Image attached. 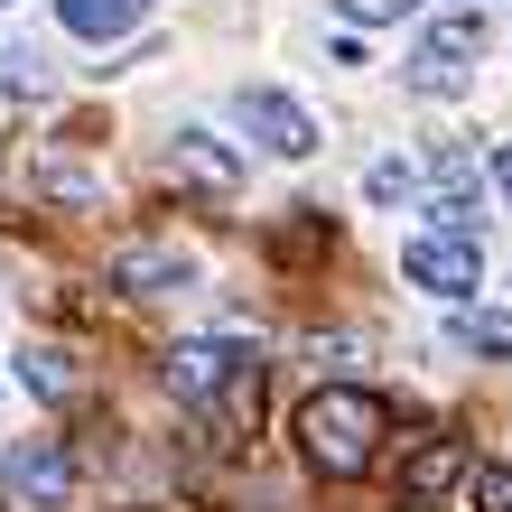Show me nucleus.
I'll return each mask as SVG.
<instances>
[{"label":"nucleus","instance_id":"nucleus-16","mask_svg":"<svg viewBox=\"0 0 512 512\" xmlns=\"http://www.w3.org/2000/svg\"><path fill=\"white\" fill-rule=\"evenodd\" d=\"M336 10H345L354 28H382V19H401V10H410V0H336Z\"/></svg>","mask_w":512,"mask_h":512},{"label":"nucleus","instance_id":"nucleus-13","mask_svg":"<svg viewBox=\"0 0 512 512\" xmlns=\"http://www.w3.org/2000/svg\"><path fill=\"white\" fill-rule=\"evenodd\" d=\"M0 94H47V56L38 47H0Z\"/></svg>","mask_w":512,"mask_h":512},{"label":"nucleus","instance_id":"nucleus-9","mask_svg":"<svg viewBox=\"0 0 512 512\" xmlns=\"http://www.w3.org/2000/svg\"><path fill=\"white\" fill-rule=\"evenodd\" d=\"M457 475H475V447H466V438H429V447L401 466V494H410V503H438Z\"/></svg>","mask_w":512,"mask_h":512},{"label":"nucleus","instance_id":"nucleus-1","mask_svg":"<svg viewBox=\"0 0 512 512\" xmlns=\"http://www.w3.org/2000/svg\"><path fill=\"white\" fill-rule=\"evenodd\" d=\"M168 391L187 410H205V429L215 438H252L261 429V354L224 345V336H196L168 354Z\"/></svg>","mask_w":512,"mask_h":512},{"label":"nucleus","instance_id":"nucleus-15","mask_svg":"<svg viewBox=\"0 0 512 512\" xmlns=\"http://www.w3.org/2000/svg\"><path fill=\"white\" fill-rule=\"evenodd\" d=\"M475 512H512V466H475Z\"/></svg>","mask_w":512,"mask_h":512},{"label":"nucleus","instance_id":"nucleus-6","mask_svg":"<svg viewBox=\"0 0 512 512\" xmlns=\"http://www.w3.org/2000/svg\"><path fill=\"white\" fill-rule=\"evenodd\" d=\"M103 280L122 289V298H168V289L196 280V252H187V243H131V252H112Z\"/></svg>","mask_w":512,"mask_h":512},{"label":"nucleus","instance_id":"nucleus-11","mask_svg":"<svg viewBox=\"0 0 512 512\" xmlns=\"http://www.w3.org/2000/svg\"><path fill=\"white\" fill-rule=\"evenodd\" d=\"M457 345L503 354V364H512V317H503V308H457Z\"/></svg>","mask_w":512,"mask_h":512},{"label":"nucleus","instance_id":"nucleus-3","mask_svg":"<svg viewBox=\"0 0 512 512\" xmlns=\"http://www.w3.org/2000/svg\"><path fill=\"white\" fill-rule=\"evenodd\" d=\"M0 494H10L19 512H66V503H75V457H66V438H19L10 457H0Z\"/></svg>","mask_w":512,"mask_h":512},{"label":"nucleus","instance_id":"nucleus-7","mask_svg":"<svg viewBox=\"0 0 512 512\" xmlns=\"http://www.w3.org/2000/svg\"><path fill=\"white\" fill-rule=\"evenodd\" d=\"M401 270L419 289H438V298H466L475 280H485V261H475V243H457V233H419V243L401 252Z\"/></svg>","mask_w":512,"mask_h":512},{"label":"nucleus","instance_id":"nucleus-17","mask_svg":"<svg viewBox=\"0 0 512 512\" xmlns=\"http://www.w3.org/2000/svg\"><path fill=\"white\" fill-rule=\"evenodd\" d=\"M494 187H503V196H512V149H503V159H494Z\"/></svg>","mask_w":512,"mask_h":512},{"label":"nucleus","instance_id":"nucleus-14","mask_svg":"<svg viewBox=\"0 0 512 512\" xmlns=\"http://www.w3.org/2000/svg\"><path fill=\"white\" fill-rule=\"evenodd\" d=\"M364 187H373L382 205H401V196H419V168H410V159H373V177H364Z\"/></svg>","mask_w":512,"mask_h":512},{"label":"nucleus","instance_id":"nucleus-4","mask_svg":"<svg viewBox=\"0 0 512 512\" xmlns=\"http://www.w3.org/2000/svg\"><path fill=\"white\" fill-rule=\"evenodd\" d=\"M475 56H485V28H475V19H447V28H429V38H419L410 84H419V94H457V84L475 75Z\"/></svg>","mask_w":512,"mask_h":512},{"label":"nucleus","instance_id":"nucleus-8","mask_svg":"<svg viewBox=\"0 0 512 512\" xmlns=\"http://www.w3.org/2000/svg\"><path fill=\"white\" fill-rule=\"evenodd\" d=\"M168 177H177V187H196V196H233L243 159H233L215 131H177V140H168Z\"/></svg>","mask_w":512,"mask_h":512},{"label":"nucleus","instance_id":"nucleus-2","mask_svg":"<svg viewBox=\"0 0 512 512\" xmlns=\"http://www.w3.org/2000/svg\"><path fill=\"white\" fill-rule=\"evenodd\" d=\"M382 438H391L382 391H345V382H326V391H308V410H298V457H308L326 485L364 475V466L382 457Z\"/></svg>","mask_w":512,"mask_h":512},{"label":"nucleus","instance_id":"nucleus-12","mask_svg":"<svg viewBox=\"0 0 512 512\" xmlns=\"http://www.w3.org/2000/svg\"><path fill=\"white\" fill-rule=\"evenodd\" d=\"M28 391H47V401H75V373H66V354H56V345H28Z\"/></svg>","mask_w":512,"mask_h":512},{"label":"nucleus","instance_id":"nucleus-5","mask_svg":"<svg viewBox=\"0 0 512 512\" xmlns=\"http://www.w3.org/2000/svg\"><path fill=\"white\" fill-rule=\"evenodd\" d=\"M233 112H243V131L270 149V159H308V149H317V122L289 94H270V84H243V103H233Z\"/></svg>","mask_w":512,"mask_h":512},{"label":"nucleus","instance_id":"nucleus-10","mask_svg":"<svg viewBox=\"0 0 512 512\" xmlns=\"http://www.w3.org/2000/svg\"><path fill=\"white\" fill-rule=\"evenodd\" d=\"M56 19L103 47V38H131V28H140V0H56Z\"/></svg>","mask_w":512,"mask_h":512}]
</instances>
